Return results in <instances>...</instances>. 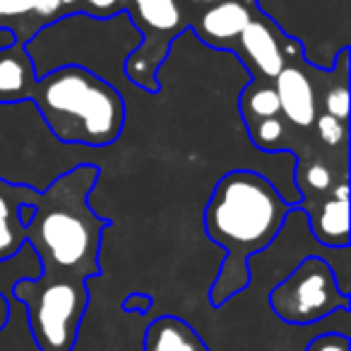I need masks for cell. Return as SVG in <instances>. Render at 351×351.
<instances>
[{
    "instance_id": "1",
    "label": "cell",
    "mask_w": 351,
    "mask_h": 351,
    "mask_svg": "<svg viewBox=\"0 0 351 351\" xmlns=\"http://www.w3.org/2000/svg\"><path fill=\"white\" fill-rule=\"evenodd\" d=\"M291 202L255 171H229L215 186L205 207V231L224 250V263L212 284V306H224L245 291L253 279L250 260L284 229Z\"/></svg>"
},
{
    "instance_id": "2",
    "label": "cell",
    "mask_w": 351,
    "mask_h": 351,
    "mask_svg": "<svg viewBox=\"0 0 351 351\" xmlns=\"http://www.w3.org/2000/svg\"><path fill=\"white\" fill-rule=\"evenodd\" d=\"M99 181L97 164H80L34 195V219L25 226V241L36 250L44 269L92 279L99 269L106 219L89 207V193Z\"/></svg>"
},
{
    "instance_id": "3",
    "label": "cell",
    "mask_w": 351,
    "mask_h": 351,
    "mask_svg": "<svg viewBox=\"0 0 351 351\" xmlns=\"http://www.w3.org/2000/svg\"><path fill=\"white\" fill-rule=\"evenodd\" d=\"M29 99L63 145L101 149L113 145L125 125L123 94L80 65H60L36 77Z\"/></svg>"
},
{
    "instance_id": "4",
    "label": "cell",
    "mask_w": 351,
    "mask_h": 351,
    "mask_svg": "<svg viewBox=\"0 0 351 351\" xmlns=\"http://www.w3.org/2000/svg\"><path fill=\"white\" fill-rule=\"evenodd\" d=\"M89 147L63 145L36 111L34 101L0 104V181L44 191L80 164Z\"/></svg>"
},
{
    "instance_id": "5",
    "label": "cell",
    "mask_w": 351,
    "mask_h": 351,
    "mask_svg": "<svg viewBox=\"0 0 351 351\" xmlns=\"http://www.w3.org/2000/svg\"><path fill=\"white\" fill-rule=\"evenodd\" d=\"M25 306L27 325L41 351H73L89 303L87 279L44 269L39 279H22L10 293Z\"/></svg>"
},
{
    "instance_id": "6",
    "label": "cell",
    "mask_w": 351,
    "mask_h": 351,
    "mask_svg": "<svg viewBox=\"0 0 351 351\" xmlns=\"http://www.w3.org/2000/svg\"><path fill=\"white\" fill-rule=\"evenodd\" d=\"M274 315L289 325H313L335 313L349 311L351 301L339 289L337 272L325 258L311 255L293 267L267 296Z\"/></svg>"
},
{
    "instance_id": "7",
    "label": "cell",
    "mask_w": 351,
    "mask_h": 351,
    "mask_svg": "<svg viewBox=\"0 0 351 351\" xmlns=\"http://www.w3.org/2000/svg\"><path fill=\"white\" fill-rule=\"evenodd\" d=\"M135 20L132 25L140 29L142 44L128 56L125 77L140 84L147 92H156L159 84L154 82V70L161 65L171 41L183 29L181 8L176 0H132Z\"/></svg>"
},
{
    "instance_id": "8",
    "label": "cell",
    "mask_w": 351,
    "mask_h": 351,
    "mask_svg": "<svg viewBox=\"0 0 351 351\" xmlns=\"http://www.w3.org/2000/svg\"><path fill=\"white\" fill-rule=\"evenodd\" d=\"M250 20L253 15L243 0H221L210 5V10L200 17V25H195V32L205 44L221 49L231 41H239Z\"/></svg>"
},
{
    "instance_id": "9",
    "label": "cell",
    "mask_w": 351,
    "mask_h": 351,
    "mask_svg": "<svg viewBox=\"0 0 351 351\" xmlns=\"http://www.w3.org/2000/svg\"><path fill=\"white\" fill-rule=\"evenodd\" d=\"M274 92L279 97L282 113L298 128H308L315 123L317 106H315V92L308 77L298 68H287L274 77Z\"/></svg>"
},
{
    "instance_id": "10",
    "label": "cell",
    "mask_w": 351,
    "mask_h": 351,
    "mask_svg": "<svg viewBox=\"0 0 351 351\" xmlns=\"http://www.w3.org/2000/svg\"><path fill=\"white\" fill-rule=\"evenodd\" d=\"M36 84L34 60L27 53L25 41L0 51V104H17L32 97Z\"/></svg>"
},
{
    "instance_id": "11",
    "label": "cell",
    "mask_w": 351,
    "mask_h": 351,
    "mask_svg": "<svg viewBox=\"0 0 351 351\" xmlns=\"http://www.w3.org/2000/svg\"><path fill=\"white\" fill-rule=\"evenodd\" d=\"M313 236L325 248H346L349 245V186L344 181L337 186L332 197L311 215Z\"/></svg>"
},
{
    "instance_id": "12",
    "label": "cell",
    "mask_w": 351,
    "mask_h": 351,
    "mask_svg": "<svg viewBox=\"0 0 351 351\" xmlns=\"http://www.w3.org/2000/svg\"><path fill=\"white\" fill-rule=\"evenodd\" d=\"M241 46H243V58L253 70H258V75L263 77H277L282 73V68L287 65L282 53V46L274 39L272 29L265 22L250 20L248 27L243 29V34L239 36Z\"/></svg>"
},
{
    "instance_id": "13",
    "label": "cell",
    "mask_w": 351,
    "mask_h": 351,
    "mask_svg": "<svg viewBox=\"0 0 351 351\" xmlns=\"http://www.w3.org/2000/svg\"><path fill=\"white\" fill-rule=\"evenodd\" d=\"M142 351H207V346L188 322H183L181 317L164 315L147 327Z\"/></svg>"
},
{
    "instance_id": "14",
    "label": "cell",
    "mask_w": 351,
    "mask_h": 351,
    "mask_svg": "<svg viewBox=\"0 0 351 351\" xmlns=\"http://www.w3.org/2000/svg\"><path fill=\"white\" fill-rule=\"evenodd\" d=\"M44 274V263L39 260L36 250L27 241L10 255L0 260V293L10 298L12 289L22 279H39Z\"/></svg>"
},
{
    "instance_id": "15",
    "label": "cell",
    "mask_w": 351,
    "mask_h": 351,
    "mask_svg": "<svg viewBox=\"0 0 351 351\" xmlns=\"http://www.w3.org/2000/svg\"><path fill=\"white\" fill-rule=\"evenodd\" d=\"M0 351H41L27 325V313L20 301L10 296V317L0 330Z\"/></svg>"
},
{
    "instance_id": "16",
    "label": "cell",
    "mask_w": 351,
    "mask_h": 351,
    "mask_svg": "<svg viewBox=\"0 0 351 351\" xmlns=\"http://www.w3.org/2000/svg\"><path fill=\"white\" fill-rule=\"evenodd\" d=\"M239 108H241V113H243L245 123L260 121V118H279V113H282L279 97H277V92H274V87L255 84V82H250L248 87L243 89Z\"/></svg>"
},
{
    "instance_id": "17",
    "label": "cell",
    "mask_w": 351,
    "mask_h": 351,
    "mask_svg": "<svg viewBox=\"0 0 351 351\" xmlns=\"http://www.w3.org/2000/svg\"><path fill=\"white\" fill-rule=\"evenodd\" d=\"M36 193L39 191L0 181V221H17V207L22 202H32Z\"/></svg>"
},
{
    "instance_id": "18",
    "label": "cell",
    "mask_w": 351,
    "mask_h": 351,
    "mask_svg": "<svg viewBox=\"0 0 351 351\" xmlns=\"http://www.w3.org/2000/svg\"><path fill=\"white\" fill-rule=\"evenodd\" d=\"M250 140L255 142V147L265 152H272L277 147V142L284 137V125L279 118H260V121L248 123Z\"/></svg>"
},
{
    "instance_id": "19",
    "label": "cell",
    "mask_w": 351,
    "mask_h": 351,
    "mask_svg": "<svg viewBox=\"0 0 351 351\" xmlns=\"http://www.w3.org/2000/svg\"><path fill=\"white\" fill-rule=\"evenodd\" d=\"M315 130L320 135V140L330 147H337V145H344L346 142V123L344 121H337V118L327 116H315Z\"/></svg>"
},
{
    "instance_id": "20",
    "label": "cell",
    "mask_w": 351,
    "mask_h": 351,
    "mask_svg": "<svg viewBox=\"0 0 351 351\" xmlns=\"http://www.w3.org/2000/svg\"><path fill=\"white\" fill-rule=\"evenodd\" d=\"M325 113L337 121H346L349 118V89L346 82H339L325 94Z\"/></svg>"
},
{
    "instance_id": "21",
    "label": "cell",
    "mask_w": 351,
    "mask_h": 351,
    "mask_svg": "<svg viewBox=\"0 0 351 351\" xmlns=\"http://www.w3.org/2000/svg\"><path fill=\"white\" fill-rule=\"evenodd\" d=\"M25 241V229L20 221H0V260L10 258Z\"/></svg>"
},
{
    "instance_id": "22",
    "label": "cell",
    "mask_w": 351,
    "mask_h": 351,
    "mask_svg": "<svg viewBox=\"0 0 351 351\" xmlns=\"http://www.w3.org/2000/svg\"><path fill=\"white\" fill-rule=\"evenodd\" d=\"M351 341L346 332H325L306 344V351H349Z\"/></svg>"
},
{
    "instance_id": "23",
    "label": "cell",
    "mask_w": 351,
    "mask_h": 351,
    "mask_svg": "<svg viewBox=\"0 0 351 351\" xmlns=\"http://www.w3.org/2000/svg\"><path fill=\"white\" fill-rule=\"evenodd\" d=\"M306 178H308V186H311L313 191H327V188L332 186V173L325 164H311L308 166Z\"/></svg>"
},
{
    "instance_id": "24",
    "label": "cell",
    "mask_w": 351,
    "mask_h": 351,
    "mask_svg": "<svg viewBox=\"0 0 351 351\" xmlns=\"http://www.w3.org/2000/svg\"><path fill=\"white\" fill-rule=\"evenodd\" d=\"M60 8H63L60 0H34V3H32V12H36L41 25H49Z\"/></svg>"
},
{
    "instance_id": "25",
    "label": "cell",
    "mask_w": 351,
    "mask_h": 351,
    "mask_svg": "<svg viewBox=\"0 0 351 351\" xmlns=\"http://www.w3.org/2000/svg\"><path fill=\"white\" fill-rule=\"evenodd\" d=\"M34 0H0V17H20L32 12Z\"/></svg>"
},
{
    "instance_id": "26",
    "label": "cell",
    "mask_w": 351,
    "mask_h": 351,
    "mask_svg": "<svg viewBox=\"0 0 351 351\" xmlns=\"http://www.w3.org/2000/svg\"><path fill=\"white\" fill-rule=\"evenodd\" d=\"M123 311L125 313H147L152 311V296L149 293H128L123 301Z\"/></svg>"
},
{
    "instance_id": "27",
    "label": "cell",
    "mask_w": 351,
    "mask_h": 351,
    "mask_svg": "<svg viewBox=\"0 0 351 351\" xmlns=\"http://www.w3.org/2000/svg\"><path fill=\"white\" fill-rule=\"evenodd\" d=\"M84 3H87L89 10L99 12V15H108V12H113L121 5L123 0H84Z\"/></svg>"
},
{
    "instance_id": "28",
    "label": "cell",
    "mask_w": 351,
    "mask_h": 351,
    "mask_svg": "<svg viewBox=\"0 0 351 351\" xmlns=\"http://www.w3.org/2000/svg\"><path fill=\"white\" fill-rule=\"evenodd\" d=\"M17 34L10 29V27H5V25H0V51H5V49H10L12 44H17Z\"/></svg>"
},
{
    "instance_id": "29",
    "label": "cell",
    "mask_w": 351,
    "mask_h": 351,
    "mask_svg": "<svg viewBox=\"0 0 351 351\" xmlns=\"http://www.w3.org/2000/svg\"><path fill=\"white\" fill-rule=\"evenodd\" d=\"M8 317H10V298L0 293V330L8 322Z\"/></svg>"
},
{
    "instance_id": "30",
    "label": "cell",
    "mask_w": 351,
    "mask_h": 351,
    "mask_svg": "<svg viewBox=\"0 0 351 351\" xmlns=\"http://www.w3.org/2000/svg\"><path fill=\"white\" fill-rule=\"evenodd\" d=\"M195 5H215V3H221V0H191Z\"/></svg>"
},
{
    "instance_id": "31",
    "label": "cell",
    "mask_w": 351,
    "mask_h": 351,
    "mask_svg": "<svg viewBox=\"0 0 351 351\" xmlns=\"http://www.w3.org/2000/svg\"><path fill=\"white\" fill-rule=\"evenodd\" d=\"M75 3H80V0H60V5H75Z\"/></svg>"
}]
</instances>
